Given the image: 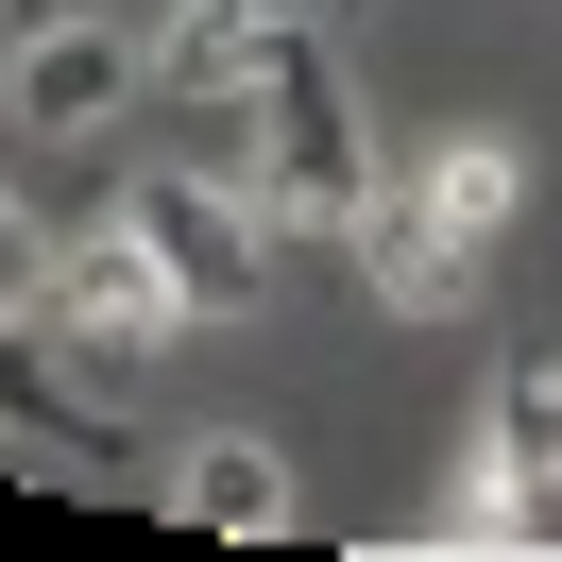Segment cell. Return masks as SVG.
<instances>
[{
	"mask_svg": "<svg viewBox=\"0 0 562 562\" xmlns=\"http://www.w3.org/2000/svg\"><path fill=\"white\" fill-rule=\"evenodd\" d=\"M256 205L273 222H358V188H375V154H358V86H341V52L307 35V18H273L256 35Z\"/></svg>",
	"mask_w": 562,
	"mask_h": 562,
	"instance_id": "6da1fadb",
	"label": "cell"
},
{
	"mask_svg": "<svg viewBox=\"0 0 562 562\" xmlns=\"http://www.w3.org/2000/svg\"><path fill=\"white\" fill-rule=\"evenodd\" d=\"M35 324H69L86 358H154V341L188 324V290H171V256H154L137 222H103V239L52 256V307H35Z\"/></svg>",
	"mask_w": 562,
	"mask_h": 562,
	"instance_id": "7a4b0ae2",
	"label": "cell"
},
{
	"mask_svg": "<svg viewBox=\"0 0 562 562\" xmlns=\"http://www.w3.org/2000/svg\"><path fill=\"white\" fill-rule=\"evenodd\" d=\"M358 273H375L392 324H443L460 290H477V222H460L426 171H409V188H358Z\"/></svg>",
	"mask_w": 562,
	"mask_h": 562,
	"instance_id": "3957f363",
	"label": "cell"
},
{
	"mask_svg": "<svg viewBox=\"0 0 562 562\" xmlns=\"http://www.w3.org/2000/svg\"><path fill=\"white\" fill-rule=\"evenodd\" d=\"M120 222L171 256V290H188V307H256V290H273V239H256V205H239V188H137Z\"/></svg>",
	"mask_w": 562,
	"mask_h": 562,
	"instance_id": "277c9868",
	"label": "cell"
},
{
	"mask_svg": "<svg viewBox=\"0 0 562 562\" xmlns=\"http://www.w3.org/2000/svg\"><path fill=\"white\" fill-rule=\"evenodd\" d=\"M137 86H154V52L103 35V18H52V35L18 52V120H35V137H103Z\"/></svg>",
	"mask_w": 562,
	"mask_h": 562,
	"instance_id": "5b68a950",
	"label": "cell"
},
{
	"mask_svg": "<svg viewBox=\"0 0 562 562\" xmlns=\"http://www.w3.org/2000/svg\"><path fill=\"white\" fill-rule=\"evenodd\" d=\"M256 35H273V0H188L171 35H154V86H256Z\"/></svg>",
	"mask_w": 562,
	"mask_h": 562,
	"instance_id": "8992f818",
	"label": "cell"
},
{
	"mask_svg": "<svg viewBox=\"0 0 562 562\" xmlns=\"http://www.w3.org/2000/svg\"><path fill=\"white\" fill-rule=\"evenodd\" d=\"M494 477H512V494H562V358H528V375L494 392Z\"/></svg>",
	"mask_w": 562,
	"mask_h": 562,
	"instance_id": "52a82bcc",
	"label": "cell"
},
{
	"mask_svg": "<svg viewBox=\"0 0 562 562\" xmlns=\"http://www.w3.org/2000/svg\"><path fill=\"white\" fill-rule=\"evenodd\" d=\"M171 512H188V528H290V477H273V443H205Z\"/></svg>",
	"mask_w": 562,
	"mask_h": 562,
	"instance_id": "ba28073f",
	"label": "cell"
},
{
	"mask_svg": "<svg viewBox=\"0 0 562 562\" xmlns=\"http://www.w3.org/2000/svg\"><path fill=\"white\" fill-rule=\"evenodd\" d=\"M426 188H443L460 222H512V188H528V154H512V137H460V154H426Z\"/></svg>",
	"mask_w": 562,
	"mask_h": 562,
	"instance_id": "9c48e42d",
	"label": "cell"
},
{
	"mask_svg": "<svg viewBox=\"0 0 562 562\" xmlns=\"http://www.w3.org/2000/svg\"><path fill=\"white\" fill-rule=\"evenodd\" d=\"M35 307H52V239L0 205V324H35Z\"/></svg>",
	"mask_w": 562,
	"mask_h": 562,
	"instance_id": "30bf717a",
	"label": "cell"
}]
</instances>
